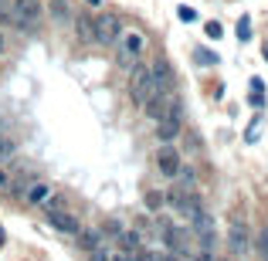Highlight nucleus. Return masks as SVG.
Returning a JSON list of instances; mask_svg holds the SVG:
<instances>
[{
	"mask_svg": "<svg viewBox=\"0 0 268 261\" xmlns=\"http://www.w3.org/2000/svg\"><path fill=\"white\" fill-rule=\"evenodd\" d=\"M109 261H136V255H129V251H115V255H109Z\"/></svg>",
	"mask_w": 268,
	"mask_h": 261,
	"instance_id": "nucleus-19",
	"label": "nucleus"
},
{
	"mask_svg": "<svg viewBox=\"0 0 268 261\" xmlns=\"http://www.w3.org/2000/svg\"><path fill=\"white\" fill-rule=\"evenodd\" d=\"M89 255H92V261H109V251H105V244H98V248H92Z\"/></svg>",
	"mask_w": 268,
	"mask_h": 261,
	"instance_id": "nucleus-18",
	"label": "nucleus"
},
{
	"mask_svg": "<svg viewBox=\"0 0 268 261\" xmlns=\"http://www.w3.org/2000/svg\"><path fill=\"white\" fill-rule=\"evenodd\" d=\"M48 193H51L48 183H34L31 190H27V200H31V204H41V200H48Z\"/></svg>",
	"mask_w": 268,
	"mask_h": 261,
	"instance_id": "nucleus-12",
	"label": "nucleus"
},
{
	"mask_svg": "<svg viewBox=\"0 0 268 261\" xmlns=\"http://www.w3.org/2000/svg\"><path fill=\"white\" fill-rule=\"evenodd\" d=\"M10 7H14V27H38V20H41V3L38 0H10Z\"/></svg>",
	"mask_w": 268,
	"mask_h": 261,
	"instance_id": "nucleus-3",
	"label": "nucleus"
},
{
	"mask_svg": "<svg viewBox=\"0 0 268 261\" xmlns=\"http://www.w3.org/2000/svg\"><path fill=\"white\" fill-rule=\"evenodd\" d=\"M102 244V234L98 231H78V248H85V251H92Z\"/></svg>",
	"mask_w": 268,
	"mask_h": 261,
	"instance_id": "nucleus-10",
	"label": "nucleus"
},
{
	"mask_svg": "<svg viewBox=\"0 0 268 261\" xmlns=\"http://www.w3.org/2000/svg\"><path fill=\"white\" fill-rule=\"evenodd\" d=\"M156 167H160V173H167V176H177V170H180V153L167 143V146L156 153Z\"/></svg>",
	"mask_w": 268,
	"mask_h": 261,
	"instance_id": "nucleus-6",
	"label": "nucleus"
},
{
	"mask_svg": "<svg viewBox=\"0 0 268 261\" xmlns=\"http://www.w3.org/2000/svg\"><path fill=\"white\" fill-rule=\"evenodd\" d=\"M119 244H122V251H139L143 248V238H139V231H122L119 234Z\"/></svg>",
	"mask_w": 268,
	"mask_h": 261,
	"instance_id": "nucleus-9",
	"label": "nucleus"
},
{
	"mask_svg": "<svg viewBox=\"0 0 268 261\" xmlns=\"http://www.w3.org/2000/svg\"><path fill=\"white\" fill-rule=\"evenodd\" d=\"M150 72H153V88H156V92L170 95L173 92V72H170V65H167V61H156Z\"/></svg>",
	"mask_w": 268,
	"mask_h": 261,
	"instance_id": "nucleus-7",
	"label": "nucleus"
},
{
	"mask_svg": "<svg viewBox=\"0 0 268 261\" xmlns=\"http://www.w3.org/2000/svg\"><path fill=\"white\" fill-rule=\"evenodd\" d=\"M48 224L58 227V231H65V234H78L82 231V224L72 210H61V207H48Z\"/></svg>",
	"mask_w": 268,
	"mask_h": 261,
	"instance_id": "nucleus-5",
	"label": "nucleus"
},
{
	"mask_svg": "<svg viewBox=\"0 0 268 261\" xmlns=\"http://www.w3.org/2000/svg\"><path fill=\"white\" fill-rule=\"evenodd\" d=\"M163 204H167V197H163V193H146V207H150V210H160Z\"/></svg>",
	"mask_w": 268,
	"mask_h": 261,
	"instance_id": "nucleus-15",
	"label": "nucleus"
},
{
	"mask_svg": "<svg viewBox=\"0 0 268 261\" xmlns=\"http://www.w3.org/2000/svg\"><path fill=\"white\" fill-rule=\"evenodd\" d=\"M92 31H95V44H115V37L122 34V24L115 14H98L92 20Z\"/></svg>",
	"mask_w": 268,
	"mask_h": 261,
	"instance_id": "nucleus-4",
	"label": "nucleus"
},
{
	"mask_svg": "<svg viewBox=\"0 0 268 261\" xmlns=\"http://www.w3.org/2000/svg\"><path fill=\"white\" fill-rule=\"evenodd\" d=\"M238 37H241V41H248V37H251V31H248V20H241V24H238Z\"/></svg>",
	"mask_w": 268,
	"mask_h": 261,
	"instance_id": "nucleus-20",
	"label": "nucleus"
},
{
	"mask_svg": "<svg viewBox=\"0 0 268 261\" xmlns=\"http://www.w3.org/2000/svg\"><path fill=\"white\" fill-rule=\"evenodd\" d=\"M258 255H262V258L268 261V227L262 231V238H258Z\"/></svg>",
	"mask_w": 268,
	"mask_h": 261,
	"instance_id": "nucleus-17",
	"label": "nucleus"
},
{
	"mask_svg": "<svg viewBox=\"0 0 268 261\" xmlns=\"http://www.w3.org/2000/svg\"><path fill=\"white\" fill-rule=\"evenodd\" d=\"M143 51H146V37L139 34V31H122V34L115 37V61L122 68H133L136 61L143 58Z\"/></svg>",
	"mask_w": 268,
	"mask_h": 261,
	"instance_id": "nucleus-1",
	"label": "nucleus"
},
{
	"mask_svg": "<svg viewBox=\"0 0 268 261\" xmlns=\"http://www.w3.org/2000/svg\"><path fill=\"white\" fill-rule=\"evenodd\" d=\"M153 72L150 68H143V65H133L129 68V95H133V102L143 109V102L153 95Z\"/></svg>",
	"mask_w": 268,
	"mask_h": 261,
	"instance_id": "nucleus-2",
	"label": "nucleus"
},
{
	"mask_svg": "<svg viewBox=\"0 0 268 261\" xmlns=\"http://www.w3.org/2000/svg\"><path fill=\"white\" fill-rule=\"evenodd\" d=\"M51 14H55V20H61V24H72V14H68V3H65V0H51Z\"/></svg>",
	"mask_w": 268,
	"mask_h": 261,
	"instance_id": "nucleus-13",
	"label": "nucleus"
},
{
	"mask_svg": "<svg viewBox=\"0 0 268 261\" xmlns=\"http://www.w3.org/2000/svg\"><path fill=\"white\" fill-rule=\"evenodd\" d=\"M265 58H268V51H265Z\"/></svg>",
	"mask_w": 268,
	"mask_h": 261,
	"instance_id": "nucleus-27",
	"label": "nucleus"
},
{
	"mask_svg": "<svg viewBox=\"0 0 268 261\" xmlns=\"http://www.w3.org/2000/svg\"><path fill=\"white\" fill-rule=\"evenodd\" d=\"M204 31H207V34H211V37H221V24H217V20H211V24H207Z\"/></svg>",
	"mask_w": 268,
	"mask_h": 261,
	"instance_id": "nucleus-22",
	"label": "nucleus"
},
{
	"mask_svg": "<svg viewBox=\"0 0 268 261\" xmlns=\"http://www.w3.org/2000/svg\"><path fill=\"white\" fill-rule=\"evenodd\" d=\"M7 183H10V180H7V173H0V190H3Z\"/></svg>",
	"mask_w": 268,
	"mask_h": 261,
	"instance_id": "nucleus-23",
	"label": "nucleus"
},
{
	"mask_svg": "<svg viewBox=\"0 0 268 261\" xmlns=\"http://www.w3.org/2000/svg\"><path fill=\"white\" fill-rule=\"evenodd\" d=\"M85 3H92V7H98V3H102V0H85Z\"/></svg>",
	"mask_w": 268,
	"mask_h": 261,
	"instance_id": "nucleus-24",
	"label": "nucleus"
},
{
	"mask_svg": "<svg viewBox=\"0 0 268 261\" xmlns=\"http://www.w3.org/2000/svg\"><path fill=\"white\" fill-rule=\"evenodd\" d=\"M0 244H3V234H0Z\"/></svg>",
	"mask_w": 268,
	"mask_h": 261,
	"instance_id": "nucleus-26",
	"label": "nucleus"
},
{
	"mask_svg": "<svg viewBox=\"0 0 268 261\" xmlns=\"http://www.w3.org/2000/svg\"><path fill=\"white\" fill-rule=\"evenodd\" d=\"M228 241L234 251H248L251 248V238H248V227L245 224H231V234H228Z\"/></svg>",
	"mask_w": 268,
	"mask_h": 261,
	"instance_id": "nucleus-8",
	"label": "nucleus"
},
{
	"mask_svg": "<svg viewBox=\"0 0 268 261\" xmlns=\"http://www.w3.org/2000/svg\"><path fill=\"white\" fill-rule=\"evenodd\" d=\"M0 24L14 27V7H10V0H0Z\"/></svg>",
	"mask_w": 268,
	"mask_h": 261,
	"instance_id": "nucleus-14",
	"label": "nucleus"
},
{
	"mask_svg": "<svg viewBox=\"0 0 268 261\" xmlns=\"http://www.w3.org/2000/svg\"><path fill=\"white\" fill-rule=\"evenodd\" d=\"M177 14H180V20H197V14H193L190 7H180V10H177Z\"/></svg>",
	"mask_w": 268,
	"mask_h": 261,
	"instance_id": "nucleus-21",
	"label": "nucleus"
},
{
	"mask_svg": "<svg viewBox=\"0 0 268 261\" xmlns=\"http://www.w3.org/2000/svg\"><path fill=\"white\" fill-rule=\"evenodd\" d=\"M10 153H14V143H10V139H7V136L0 132V160H7Z\"/></svg>",
	"mask_w": 268,
	"mask_h": 261,
	"instance_id": "nucleus-16",
	"label": "nucleus"
},
{
	"mask_svg": "<svg viewBox=\"0 0 268 261\" xmlns=\"http://www.w3.org/2000/svg\"><path fill=\"white\" fill-rule=\"evenodd\" d=\"M0 51H3V37H0Z\"/></svg>",
	"mask_w": 268,
	"mask_h": 261,
	"instance_id": "nucleus-25",
	"label": "nucleus"
},
{
	"mask_svg": "<svg viewBox=\"0 0 268 261\" xmlns=\"http://www.w3.org/2000/svg\"><path fill=\"white\" fill-rule=\"evenodd\" d=\"M75 31L82 41H95V31H92V17H78L75 20Z\"/></svg>",
	"mask_w": 268,
	"mask_h": 261,
	"instance_id": "nucleus-11",
	"label": "nucleus"
}]
</instances>
